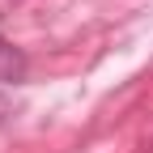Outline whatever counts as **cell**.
Listing matches in <instances>:
<instances>
[{
    "mask_svg": "<svg viewBox=\"0 0 153 153\" xmlns=\"http://www.w3.org/2000/svg\"><path fill=\"white\" fill-rule=\"evenodd\" d=\"M0 55H4V38H0Z\"/></svg>",
    "mask_w": 153,
    "mask_h": 153,
    "instance_id": "obj_2",
    "label": "cell"
},
{
    "mask_svg": "<svg viewBox=\"0 0 153 153\" xmlns=\"http://www.w3.org/2000/svg\"><path fill=\"white\" fill-rule=\"evenodd\" d=\"M9 111H13V106H9V98H0V123L9 119Z\"/></svg>",
    "mask_w": 153,
    "mask_h": 153,
    "instance_id": "obj_1",
    "label": "cell"
}]
</instances>
